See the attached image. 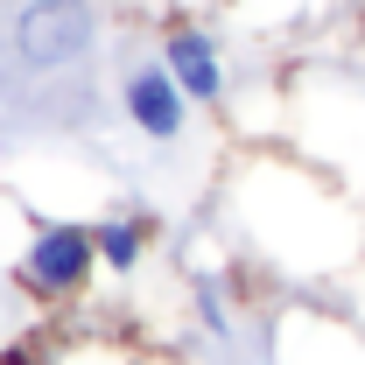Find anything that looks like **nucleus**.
I'll list each match as a JSON object with an SVG mask.
<instances>
[{
	"label": "nucleus",
	"instance_id": "obj_7",
	"mask_svg": "<svg viewBox=\"0 0 365 365\" xmlns=\"http://www.w3.org/2000/svg\"><path fill=\"white\" fill-rule=\"evenodd\" d=\"M0 56H7V29H0Z\"/></svg>",
	"mask_w": 365,
	"mask_h": 365
},
{
	"label": "nucleus",
	"instance_id": "obj_3",
	"mask_svg": "<svg viewBox=\"0 0 365 365\" xmlns=\"http://www.w3.org/2000/svg\"><path fill=\"white\" fill-rule=\"evenodd\" d=\"M155 56L169 63V78L190 91V106H197V113H225L232 98H239L232 49H225V36H218L211 21H169Z\"/></svg>",
	"mask_w": 365,
	"mask_h": 365
},
{
	"label": "nucleus",
	"instance_id": "obj_6",
	"mask_svg": "<svg viewBox=\"0 0 365 365\" xmlns=\"http://www.w3.org/2000/svg\"><path fill=\"white\" fill-rule=\"evenodd\" d=\"M330 7H365V0H330Z\"/></svg>",
	"mask_w": 365,
	"mask_h": 365
},
{
	"label": "nucleus",
	"instance_id": "obj_4",
	"mask_svg": "<svg viewBox=\"0 0 365 365\" xmlns=\"http://www.w3.org/2000/svg\"><path fill=\"white\" fill-rule=\"evenodd\" d=\"M91 267H98L91 225H78V218H36L29 225V246H21V288L29 295H78Z\"/></svg>",
	"mask_w": 365,
	"mask_h": 365
},
{
	"label": "nucleus",
	"instance_id": "obj_5",
	"mask_svg": "<svg viewBox=\"0 0 365 365\" xmlns=\"http://www.w3.org/2000/svg\"><path fill=\"white\" fill-rule=\"evenodd\" d=\"M91 246H98V267L134 274L148 260V225H140L134 211H106V218H91Z\"/></svg>",
	"mask_w": 365,
	"mask_h": 365
},
{
	"label": "nucleus",
	"instance_id": "obj_1",
	"mask_svg": "<svg viewBox=\"0 0 365 365\" xmlns=\"http://www.w3.org/2000/svg\"><path fill=\"white\" fill-rule=\"evenodd\" d=\"M7 56L14 71L29 78H63V71H85L98 43H106V14L98 0H14L7 7Z\"/></svg>",
	"mask_w": 365,
	"mask_h": 365
},
{
	"label": "nucleus",
	"instance_id": "obj_2",
	"mask_svg": "<svg viewBox=\"0 0 365 365\" xmlns=\"http://www.w3.org/2000/svg\"><path fill=\"white\" fill-rule=\"evenodd\" d=\"M113 106H120V120H127L148 148H176V140L190 134V120H197L190 91L169 78L162 56H134V63L113 78Z\"/></svg>",
	"mask_w": 365,
	"mask_h": 365
}]
</instances>
